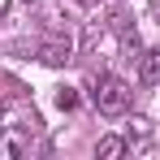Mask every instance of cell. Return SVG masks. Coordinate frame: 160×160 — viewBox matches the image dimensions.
I'll return each mask as SVG.
<instances>
[{"label":"cell","mask_w":160,"mask_h":160,"mask_svg":"<svg viewBox=\"0 0 160 160\" xmlns=\"http://www.w3.org/2000/svg\"><path fill=\"white\" fill-rule=\"evenodd\" d=\"M91 100H95V108H100L104 117H121V112H130L134 91H130V82H126V78H117V74H100Z\"/></svg>","instance_id":"6da1fadb"},{"label":"cell","mask_w":160,"mask_h":160,"mask_svg":"<svg viewBox=\"0 0 160 160\" xmlns=\"http://www.w3.org/2000/svg\"><path fill=\"white\" fill-rule=\"evenodd\" d=\"M126 147H130L134 156H147V152L156 147V134H152V121L134 117V121H130V130H126Z\"/></svg>","instance_id":"7a4b0ae2"},{"label":"cell","mask_w":160,"mask_h":160,"mask_svg":"<svg viewBox=\"0 0 160 160\" xmlns=\"http://www.w3.org/2000/svg\"><path fill=\"white\" fill-rule=\"evenodd\" d=\"M39 61H43V65H52V69H61V65H69V61H74V43H69V39H65V43L52 39V43H43V48H39Z\"/></svg>","instance_id":"3957f363"},{"label":"cell","mask_w":160,"mask_h":160,"mask_svg":"<svg viewBox=\"0 0 160 160\" xmlns=\"http://www.w3.org/2000/svg\"><path fill=\"white\" fill-rule=\"evenodd\" d=\"M138 82H143V87L160 82V48H147V52H138Z\"/></svg>","instance_id":"277c9868"},{"label":"cell","mask_w":160,"mask_h":160,"mask_svg":"<svg viewBox=\"0 0 160 160\" xmlns=\"http://www.w3.org/2000/svg\"><path fill=\"white\" fill-rule=\"evenodd\" d=\"M126 152H130V147H126V138H117V134H104V138L95 143V156L100 160H121Z\"/></svg>","instance_id":"5b68a950"},{"label":"cell","mask_w":160,"mask_h":160,"mask_svg":"<svg viewBox=\"0 0 160 160\" xmlns=\"http://www.w3.org/2000/svg\"><path fill=\"white\" fill-rule=\"evenodd\" d=\"M56 104L65 108V112H69V108H78V91H74V87H61V91H56Z\"/></svg>","instance_id":"8992f818"},{"label":"cell","mask_w":160,"mask_h":160,"mask_svg":"<svg viewBox=\"0 0 160 160\" xmlns=\"http://www.w3.org/2000/svg\"><path fill=\"white\" fill-rule=\"evenodd\" d=\"M74 4H82V9H95V4H100V0H74Z\"/></svg>","instance_id":"52a82bcc"},{"label":"cell","mask_w":160,"mask_h":160,"mask_svg":"<svg viewBox=\"0 0 160 160\" xmlns=\"http://www.w3.org/2000/svg\"><path fill=\"white\" fill-rule=\"evenodd\" d=\"M0 134H4V108H0Z\"/></svg>","instance_id":"ba28073f"}]
</instances>
